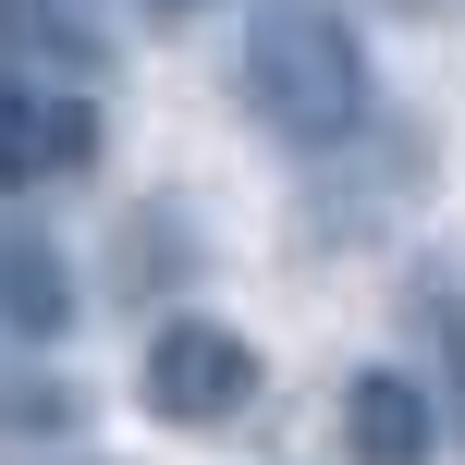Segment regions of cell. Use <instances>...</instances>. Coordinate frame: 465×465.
<instances>
[{
    "instance_id": "obj_4",
    "label": "cell",
    "mask_w": 465,
    "mask_h": 465,
    "mask_svg": "<svg viewBox=\"0 0 465 465\" xmlns=\"http://www.w3.org/2000/svg\"><path fill=\"white\" fill-rule=\"evenodd\" d=\"M343 453L355 465H429L441 453V404H429L404 368H355L343 380Z\"/></svg>"
},
{
    "instance_id": "obj_5",
    "label": "cell",
    "mask_w": 465,
    "mask_h": 465,
    "mask_svg": "<svg viewBox=\"0 0 465 465\" xmlns=\"http://www.w3.org/2000/svg\"><path fill=\"white\" fill-rule=\"evenodd\" d=\"M0 319H13V331H62V319H74L62 270H49L37 245H0Z\"/></svg>"
},
{
    "instance_id": "obj_1",
    "label": "cell",
    "mask_w": 465,
    "mask_h": 465,
    "mask_svg": "<svg viewBox=\"0 0 465 465\" xmlns=\"http://www.w3.org/2000/svg\"><path fill=\"white\" fill-rule=\"evenodd\" d=\"M232 86H245L257 135H282V147H343L355 123H368L380 74H368V37H355L331 0H270V13L245 25Z\"/></svg>"
},
{
    "instance_id": "obj_2",
    "label": "cell",
    "mask_w": 465,
    "mask_h": 465,
    "mask_svg": "<svg viewBox=\"0 0 465 465\" xmlns=\"http://www.w3.org/2000/svg\"><path fill=\"white\" fill-rule=\"evenodd\" d=\"M257 343L232 319H160L147 331V355H135V392H147V417L160 429H232L257 404Z\"/></svg>"
},
{
    "instance_id": "obj_3",
    "label": "cell",
    "mask_w": 465,
    "mask_h": 465,
    "mask_svg": "<svg viewBox=\"0 0 465 465\" xmlns=\"http://www.w3.org/2000/svg\"><path fill=\"white\" fill-rule=\"evenodd\" d=\"M86 160H98V86H86V74L0 62V196L74 184Z\"/></svg>"
}]
</instances>
